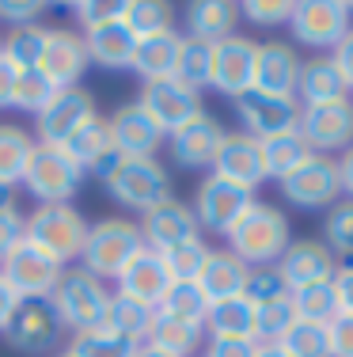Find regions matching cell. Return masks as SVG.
Returning a JSON list of instances; mask_svg holds the SVG:
<instances>
[{
  "label": "cell",
  "instance_id": "obj_33",
  "mask_svg": "<svg viewBox=\"0 0 353 357\" xmlns=\"http://www.w3.org/2000/svg\"><path fill=\"white\" fill-rule=\"evenodd\" d=\"M35 152V137L23 126H8L0 122V183L4 186H19L27 160Z\"/></svg>",
  "mask_w": 353,
  "mask_h": 357
},
{
  "label": "cell",
  "instance_id": "obj_8",
  "mask_svg": "<svg viewBox=\"0 0 353 357\" xmlns=\"http://www.w3.org/2000/svg\"><path fill=\"white\" fill-rule=\"evenodd\" d=\"M297 133L315 156H334L353 144V99L338 103H319V107H300V126Z\"/></svg>",
  "mask_w": 353,
  "mask_h": 357
},
{
  "label": "cell",
  "instance_id": "obj_22",
  "mask_svg": "<svg viewBox=\"0 0 353 357\" xmlns=\"http://www.w3.org/2000/svg\"><path fill=\"white\" fill-rule=\"evenodd\" d=\"M88 69V50H84V35L69 27H49L46 54L38 61V73L54 84L57 91L65 88H80V76Z\"/></svg>",
  "mask_w": 353,
  "mask_h": 357
},
{
  "label": "cell",
  "instance_id": "obj_16",
  "mask_svg": "<svg viewBox=\"0 0 353 357\" xmlns=\"http://www.w3.org/2000/svg\"><path fill=\"white\" fill-rule=\"evenodd\" d=\"M107 133H111V149L125 160H148L159 152L167 133L159 130L152 118L145 114L141 103H125L107 118Z\"/></svg>",
  "mask_w": 353,
  "mask_h": 357
},
{
  "label": "cell",
  "instance_id": "obj_28",
  "mask_svg": "<svg viewBox=\"0 0 353 357\" xmlns=\"http://www.w3.org/2000/svg\"><path fill=\"white\" fill-rule=\"evenodd\" d=\"M235 20H240V4L232 0H194L187 4V38L217 46L235 35Z\"/></svg>",
  "mask_w": 353,
  "mask_h": 357
},
{
  "label": "cell",
  "instance_id": "obj_57",
  "mask_svg": "<svg viewBox=\"0 0 353 357\" xmlns=\"http://www.w3.org/2000/svg\"><path fill=\"white\" fill-rule=\"evenodd\" d=\"M19 296H15V289L8 285V278L0 274V335H4V327L12 323V316H15V308H19Z\"/></svg>",
  "mask_w": 353,
  "mask_h": 357
},
{
  "label": "cell",
  "instance_id": "obj_14",
  "mask_svg": "<svg viewBox=\"0 0 353 357\" xmlns=\"http://www.w3.org/2000/svg\"><path fill=\"white\" fill-rule=\"evenodd\" d=\"M255 61H258V42L247 35H232L213 46V73H209V84H213L221 96L240 99L247 91H255Z\"/></svg>",
  "mask_w": 353,
  "mask_h": 357
},
{
  "label": "cell",
  "instance_id": "obj_9",
  "mask_svg": "<svg viewBox=\"0 0 353 357\" xmlns=\"http://www.w3.org/2000/svg\"><path fill=\"white\" fill-rule=\"evenodd\" d=\"M281 194L297 209H331L342 202V183H338V160L334 156H308L292 175L281 178Z\"/></svg>",
  "mask_w": 353,
  "mask_h": 357
},
{
  "label": "cell",
  "instance_id": "obj_52",
  "mask_svg": "<svg viewBox=\"0 0 353 357\" xmlns=\"http://www.w3.org/2000/svg\"><path fill=\"white\" fill-rule=\"evenodd\" d=\"M327 335H331V357H353V316L338 312L327 323Z\"/></svg>",
  "mask_w": 353,
  "mask_h": 357
},
{
  "label": "cell",
  "instance_id": "obj_2",
  "mask_svg": "<svg viewBox=\"0 0 353 357\" xmlns=\"http://www.w3.org/2000/svg\"><path fill=\"white\" fill-rule=\"evenodd\" d=\"M141 251H145L141 228L125 217H107V220H99V225L88 228L80 262H84L88 274L99 278V282H118L122 270L130 266Z\"/></svg>",
  "mask_w": 353,
  "mask_h": 357
},
{
  "label": "cell",
  "instance_id": "obj_48",
  "mask_svg": "<svg viewBox=\"0 0 353 357\" xmlns=\"http://www.w3.org/2000/svg\"><path fill=\"white\" fill-rule=\"evenodd\" d=\"M122 8H125V0H77L72 15H77V23L84 31H91V27L111 23V20H122Z\"/></svg>",
  "mask_w": 353,
  "mask_h": 357
},
{
  "label": "cell",
  "instance_id": "obj_35",
  "mask_svg": "<svg viewBox=\"0 0 353 357\" xmlns=\"http://www.w3.org/2000/svg\"><path fill=\"white\" fill-rule=\"evenodd\" d=\"M61 149L69 152V156H72V164H77L84 175H88V172H95V164L107 156V152H111V133H107V122L95 114L88 126H80V130L72 133V137L65 141Z\"/></svg>",
  "mask_w": 353,
  "mask_h": 357
},
{
  "label": "cell",
  "instance_id": "obj_37",
  "mask_svg": "<svg viewBox=\"0 0 353 357\" xmlns=\"http://www.w3.org/2000/svg\"><path fill=\"white\" fill-rule=\"evenodd\" d=\"M262 156H266V175L281 183L285 175H292L308 156H312V149L304 144V137H300V133H285V137L262 141Z\"/></svg>",
  "mask_w": 353,
  "mask_h": 357
},
{
  "label": "cell",
  "instance_id": "obj_7",
  "mask_svg": "<svg viewBox=\"0 0 353 357\" xmlns=\"http://www.w3.org/2000/svg\"><path fill=\"white\" fill-rule=\"evenodd\" d=\"M0 274L8 278V285L15 289L19 301H49L65 274V266L57 259H49L42 248H35L31 240H23L19 248L0 262Z\"/></svg>",
  "mask_w": 353,
  "mask_h": 357
},
{
  "label": "cell",
  "instance_id": "obj_41",
  "mask_svg": "<svg viewBox=\"0 0 353 357\" xmlns=\"http://www.w3.org/2000/svg\"><path fill=\"white\" fill-rule=\"evenodd\" d=\"M209 73H213V46H209V42H198V38H187V35H182L179 65H175V80H182L187 88L201 91V88L209 84Z\"/></svg>",
  "mask_w": 353,
  "mask_h": 357
},
{
  "label": "cell",
  "instance_id": "obj_51",
  "mask_svg": "<svg viewBox=\"0 0 353 357\" xmlns=\"http://www.w3.org/2000/svg\"><path fill=\"white\" fill-rule=\"evenodd\" d=\"M38 15H42L38 0H0V23H12V31L38 23Z\"/></svg>",
  "mask_w": 353,
  "mask_h": 357
},
{
  "label": "cell",
  "instance_id": "obj_43",
  "mask_svg": "<svg viewBox=\"0 0 353 357\" xmlns=\"http://www.w3.org/2000/svg\"><path fill=\"white\" fill-rule=\"evenodd\" d=\"M69 354H77V357H133L137 354V342H130V338L114 335L107 327H95V331L72 335Z\"/></svg>",
  "mask_w": 353,
  "mask_h": 357
},
{
  "label": "cell",
  "instance_id": "obj_24",
  "mask_svg": "<svg viewBox=\"0 0 353 357\" xmlns=\"http://www.w3.org/2000/svg\"><path fill=\"white\" fill-rule=\"evenodd\" d=\"M171 274H167L164 259H159V251L145 248L137 255V259L130 262V266L122 270V278H118V293L133 296V301L148 304V308H159L167 296V289H171Z\"/></svg>",
  "mask_w": 353,
  "mask_h": 357
},
{
  "label": "cell",
  "instance_id": "obj_23",
  "mask_svg": "<svg viewBox=\"0 0 353 357\" xmlns=\"http://www.w3.org/2000/svg\"><path fill=\"white\" fill-rule=\"evenodd\" d=\"M137 228H141L145 248H152V251L175 248V243H182V240L201 236L194 209H190L187 202H179V198H167V202H159L156 209H148V213L141 217Z\"/></svg>",
  "mask_w": 353,
  "mask_h": 357
},
{
  "label": "cell",
  "instance_id": "obj_58",
  "mask_svg": "<svg viewBox=\"0 0 353 357\" xmlns=\"http://www.w3.org/2000/svg\"><path fill=\"white\" fill-rule=\"evenodd\" d=\"M338 183H342V194L353 198V144L338 156Z\"/></svg>",
  "mask_w": 353,
  "mask_h": 357
},
{
  "label": "cell",
  "instance_id": "obj_49",
  "mask_svg": "<svg viewBox=\"0 0 353 357\" xmlns=\"http://www.w3.org/2000/svg\"><path fill=\"white\" fill-rule=\"evenodd\" d=\"M281 293H289V289L281 285V278H277V270L274 266H255L251 270V282H247V301L251 304H266V301H274V296H281Z\"/></svg>",
  "mask_w": 353,
  "mask_h": 357
},
{
  "label": "cell",
  "instance_id": "obj_12",
  "mask_svg": "<svg viewBox=\"0 0 353 357\" xmlns=\"http://www.w3.org/2000/svg\"><path fill=\"white\" fill-rule=\"evenodd\" d=\"M255 202V194L243 190V186L228 183V178L221 175H209L201 178L198 186V198H194V217H198V228H205V232H217V236H228L232 225L243 217V209Z\"/></svg>",
  "mask_w": 353,
  "mask_h": 357
},
{
  "label": "cell",
  "instance_id": "obj_11",
  "mask_svg": "<svg viewBox=\"0 0 353 357\" xmlns=\"http://www.w3.org/2000/svg\"><path fill=\"white\" fill-rule=\"evenodd\" d=\"M61 319H57L54 304L49 301H23L15 308L12 323L4 327V342L12 346L15 354H27V357H38V354H49L57 342H61Z\"/></svg>",
  "mask_w": 353,
  "mask_h": 357
},
{
  "label": "cell",
  "instance_id": "obj_17",
  "mask_svg": "<svg viewBox=\"0 0 353 357\" xmlns=\"http://www.w3.org/2000/svg\"><path fill=\"white\" fill-rule=\"evenodd\" d=\"M141 107H145V114L152 118L164 133L179 130L182 122H190L194 114H201V96L194 88H187L182 80H175V76H167V80H148L145 88H141Z\"/></svg>",
  "mask_w": 353,
  "mask_h": 357
},
{
  "label": "cell",
  "instance_id": "obj_26",
  "mask_svg": "<svg viewBox=\"0 0 353 357\" xmlns=\"http://www.w3.org/2000/svg\"><path fill=\"white\" fill-rule=\"evenodd\" d=\"M84 50H88V61L103 65V69H130L133 50H137V35L122 20H111L103 27L84 31Z\"/></svg>",
  "mask_w": 353,
  "mask_h": 357
},
{
  "label": "cell",
  "instance_id": "obj_30",
  "mask_svg": "<svg viewBox=\"0 0 353 357\" xmlns=\"http://www.w3.org/2000/svg\"><path fill=\"white\" fill-rule=\"evenodd\" d=\"M145 346L164 350V354H171V357H190L201 346V327H194V323H182V319H175V316H167V312L156 308Z\"/></svg>",
  "mask_w": 353,
  "mask_h": 357
},
{
  "label": "cell",
  "instance_id": "obj_38",
  "mask_svg": "<svg viewBox=\"0 0 353 357\" xmlns=\"http://www.w3.org/2000/svg\"><path fill=\"white\" fill-rule=\"evenodd\" d=\"M289 357H331V335L327 323H312V319H297L281 338H277Z\"/></svg>",
  "mask_w": 353,
  "mask_h": 357
},
{
  "label": "cell",
  "instance_id": "obj_18",
  "mask_svg": "<svg viewBox=\"0 0 353 357\" xmlns=\"http://www.w3.org/2000/svg\"><path fill=\"white\" fill-rule=\"evenodd\" d=\"M91 118H95V99H91V91H84V88L57 91L54 103L35 118L38 144H57V149H61V144L69 141L80 126H88Z\"/></svg>",
  "mask_w": 353,
  "mask_h": 357
},
{
  "label": "cell",
  "instance_id": "obj_39",
  "mask_svg": "<svg viewBox=\"0 0 353 357\" xmlns=\"http://www.w3.org/2000/svg\"><path fill=\"white\" fill-rule=\"evenodd\" d=\"M159 312H167V316H175V319H182V323H194V327H205L209 296L201 293L198 282H175L171 289H167Z\"/></svg>",
  "mask_w": 353,
  "mask_h": 357
},
{
  "label": "cell",
  "instance_id": "obj_15",
  "mask_svg": "<svg viewBox=\"0 0 353 357\" xmlns=\"http://www.w3.org/2000/svg\"><path fill=\"white\" fill-rule=\"evenodd\" d=\"M235 114L243 122V133H251L255 141H274L285 133H297L300 126V103L297 99H274V96H247L235 99Z\"/></svg>",
  "mask_w": 353,
  "mask_h": 357
},
{
  "label": "cell",
  "instance_id": "obj_50",
  "mask_svg": "<svg viewBox=\"0 0 353 357\" xmlns=\"http://www.w3.org/2000/svg\"><path fill=\"white\" fill-rule=\"evenodd\" d=\"M27 240V217L19 209H0V262Z\"/></svg>",
  "mask_w": 353,
  "mask_h": 357
},
{
  "label": "cell",
  "instance_id": "obj_62",
  "mask_svg": "<svg viewBox=\"0 0 353 357\" xmlns=\"http://www.w3.org/2000/svg\"><path fill=\"white\" fill-rule=\"evenodd\" d=\"M57 357H77V354H69V350H65V354H57Z\"/></svg>",
  "mask_w": 353,
  "mask_h": 357
},
{
  "label": "cell",
  "instance_id": "obj_40",
  "mask_svg": "<svg viewBox=\"0 0 353 357\" xmlns=\"http://www.w3.org/2000/svg\"><path fill=\"white\" fill-rule=\"evenodd\" d=\"M122 23L137 38L159 35V31H171V4H167V0H125Z\"/></svg>",
  "mask_w": 353,
  "mask_h": 357
},
{
  "label": "cell",
  "instance_id": "obj_59",
  "mask_svg": "<svg viewBox=\"0 0 353 357\" xmlns=\"http://www.w3.org/2000/svg\"><path fill=\"white\" fill-rule=\"evenodd\" d=\"M255 357H289V354H285V350H281V346H277V342H258Z\"/></svg>",
  "mask_w": 353,
  "mask_h": 357
},
{
  "label": "cell",
  "instance_id": "obj_36",
  "mask_svg": "<svg viewBox=\"0 0 353 357\" xmlns=\"http://www.w3.org/2000/svg\"><path fill=\"white\" fill-rule=\"evenodd\" d=\"M209 251L213 248H209L201 236H194V240H182V243H175V248H164L159 259H164L171 282H198L205 262H209Z\"/></svg>",
  "mask_w": 353,
  "mask_h": 357
},
{
  "label": "cell",
  "instance_id": "obj_27",
  "mask_svg": "<svg viewBox=\"0 0 353 357\" xmlns=\"http://www.w3.org/2000/svg\"><path fill=\"white\" fill-rule=\"evenodd\" d=\"M350 99V84L338 73L334 57H312L300 69V84H297V103L304 107H319V103H338Z\"/></svg>",
  "mask_w": 353,
  "mask_h": 357
},
{
  "label": "cell",
  "instance_id": "obj_31",
  "mask_svg": "<svg viewBox=\"0 0 353 357\" xmlns=\"http://www.w3.org/2000/svg\"><path fill=\"white\" fill-rule=\"evenodd\" d=\"M205 327L213 338H255V304L247 296H232V301L209 304Z\"/></svg>",
  "mask_w": 353,
  "mask_h": 357
},
{
  "label": "cell",
  "instance_id": "obj_3",
  "mask_svg": "<svg viewBox=\"0 0 353 357\" xmlns=\"http://www.w3.org/2000/svg\"><path fill=\"white\" fill-rule=\"evenodd\" d=\"M103 186L122 209H133V213H141V217H145L148 209H156L159 202L175 198L171 194V172H167L156 156H148V160H125L122 156V164L103 178Z\"/></svg>",
  "mask_w": 353,
  "mask_h": 357
},
{
  "label": "cell",
  "instance_id": "obj_46",
  "mask_svg": "<svg viewBox=\"0 0 353 357\" xmlns=\"http://www.w3.org/2000/svg\"><path fill=\"white\" fill-rule=\"evenodd\" d=\"M292 304H297V319L331 323L338 316V296H334L331 282H319V285H308L300 293H292Z\"/></svg>",
  "mask_w": 353,
  "mask_h": 357
},
{
  "label": "cell",
  "instance_id": "obj_20",
  "mask_svg": "<svg viewBox=\"0 0 353 357\" xmlns=\"http://www.w3.org/2000/svg\"><path fill=\"white\" fill-rule=\"evenodd\" d=\"M300 69H304V61H300L292 42H258L255 91L274 99H297Z\"/></svg>",
  "mask_w": 353,
  "mask_h": 357
},
{
  "label": "cell",
  "instance_id": "obj_42",
  "mask_svg": "<svg viewBox=\"0 0 353 357\" xmlns=\"http://www.w3.org/2000/svg\"><path fill=\"white\" fill-rule=\"evenodd\" d=\"M297 323V304L292 293H281L266 304H255V338L258 342H277L285 331Z\"/></svg>",
  "mask_w": 353,
  "mask_h": 357
},
{
  "label": "cell",
  "instance_id": "obj_6",
  "mask_svg": "<svg viewBox=\"0 0 353 357\" xmlns=\"http://www.w3.org/2000/svg\"><path fill=\"white\" fill-rule=\"evenodd\" d=\"M84 172L72 164V156L57 144H38L27 160V172H23V186L27 194H35L38 206H61V202H72V194L80 190Z\"/></svg>",
  "mask_w": 353,
  "mask_h": 357
},
{
  "label": "cell",
  "instance_id": "obj_5",
  "mask_svg": "<svg viewBox=\"0 0 353 357\" xmlns=\"http://www.w3.org/2000/svg\"><path fill=\"white\" fill-rule=\"evenodd\" d=\"M88 228L91 225L84 220V213L72 202H61V206H35L27 217V240L65 266V262L80 259Z\"/></svg>",
  "mask_w": 353,
  "mask_h": 357
},
{
  "label": "cell",
  "instance_id": "obj_47",
  "mask_svg": "<svg viewBox=\"0 0 353 357\" xmlns=\"http://www.w3.org/2000/svg\"><path fill=\"white\" fill-rule=\"evenodd\" d=\"M292 8H297V0H243L240 15L255 27H281L292 20Z\"/></svg>",
  "mask_w": 353,
  "mask_h": 357
},
{
  "label": "cell",
  "instance_id": "obj_13",
  "mask_svg": "<svg viewBox=\"0 0 353 357\" xmlns=\"http://www.w3.org/2000/svg\"><path fill=\"white\" fill-rule=\"evenodd\" d=\"M277 278L289 293H300L308 285H319V282H331L334 270H338V259L334 251L327 248L323 240H289V248L281 251V259L274 262Z\"/></svg>",
  "mask_w": 353,
  "mask_h": 357
},
{
  "label": "cell",
  "instance_id": "obj_32",
  "mask_svg": "<svg viewBox=\"0 0 353 357\" xmlns=\"http://www.w3.org/2000/svg\"><path fill=\"white\" fill-rule=\"evenodd\" d=\"M152 316H156V308H148V304L133 301V296H125V293H111V304H107V323H103V327L141 346V342L148 338Z\"/></svg>",
  "mask_w": 353,
  "mask_h": 357
},
{
  "label": "cell",
  "instance_id": "obj_60",
  "mask_svg": "<svg viewBox=\"0 0 353 357\" xmlns=\"http://www.w3.org/2000/svg\"><path fill=\"white\" fill-rule=\"evenodd\" d=\"M0 209H15V186L0 183Z\"/></svg>",
  "mask_w": 353,
  "mask_h": 357
},
{
  "label": "cell",
  "instance_id": "obj_29",
  "mask_svg": "<svg viewBox=\"0 0 353 357\" xmlns=\"http://www.w3.org/2000/svg\"><path fill=\"white\" fill-rule=\"evenodd\" d=\"M179 46L182 35L179 31H159V35L137 38V50H133V73H141V80H167L175 76V65H179Z\"/></svg>",
  "mask_w": 353,
  "mask_h": 357
},
{
  "label": "cell",
  "instance_id": "obj_34",
  "mask_svg": "<svg viewBox=\"0 0 353 357\" xmlns=\"http://www.w3.org/2000/svg\"><path fill=\"white\" fill-rule=\"evenodd\" d=\"M46 42H49V27L31 23V27L8 31V35L0 38V54H4L19 73H27V69H38L42 54H46Z\"/></svg>",
  "mask_w": 353,
  "mask_h": 357
},
{
  "label": "cell",
  "instance_id": "obj_4",
  "mask_svg": "<svg viewBox=\"0 0 353 357\" xmlns=\"http://www.w3.org/2000/svg\"><path fill=\"white\" fill-rule=\"evenodd\" d=\"M49 304H54L61 327H69V331L80 335V331H95V327L107 323L111 293H107V285L99 282L95 274H88L84 266H72V270L61 274V282H57Z\"/></svg>",
  "mask_w": 353,
  "mask_h": 357
},
{
  "label": "cell",
  "instance_id": "obj_61",
  "mask_svg": "<svg viewBox=\"0 0 353 357\" xmlns=\"http://www.w3.org/2000/svg\"><path fill=\"white\" fill-rule=\"evenodd\" d=\"M133 357H171V354H164V350H152V346H145V342H141V346H137V354H133Z\"/></svg>",
  "mask_w": 353,
  "mask_h": 357
},
{
  "label": "cell",
  "instance_id": "obj_10",
  "mask_svg": "<svg viewBox=\"0 0 353 357\" xmlns=\"http://www.w3.org/2000/svg\"><path fill=\"white\" fill-rule=\"evenodd\" d=\"M350 12L353 4H342V0H300L292 8V42L312 50H327L338 46L342 35L350 31Z\"/></svg>",
  "mask_w": 353,
  "mask_h": 357
},
{
  "label": "cell",
  "instance_id": "obj_53",
  "mask_svg": "<svg viewBox=\"0 0 353 357\" xmlns=\"http://www.w3.org/2000/svg\"><path fill=\"white\" fill-rule=\"evenodd\" d=\"M255 338H209L205 357H255Z\"/></svg>",
  "mask_w": 353,
  "mask_h": 357
},
{
  "label": "cell",
  "instance_id": "obj_1",
  "mask_svg": "<svg viewBox=\"0 0 353 357\" xmlns=\"http://www.w3.org/2000/svg\"><path fill=\"white\" fill-rule=\"evenodd\" d=\"M289 248V217L270 202H251L243 209V217L232 225L228 232V251L235 259H243L251 270L255 266H274L281 259V251Z\"/></svg>",
  "mask_w": 353,
  "mask_h": 357
},
{
  "label": "cell",
  "instance_id": "obj_21",
  "mask_svg": "<svg viewBox=\"0 0 353 357\" xmlns=\"http://www.w3.org/2000/svg\"><path fill=\"white\" fill-rule=\"evenodd\" d=\"M224 141V126L217 122L213 114H194L190 122H182L179 130L167 133V149H171V160L179 167H213L217 160V149Z\"/></svg>",
  "mask_w": 353,
  "mask_h": 357
},
{
  "label": "cell",
  "instance_id": "obj_45",
  "mask_svg": "<svg viewBox=\"0 0 353 357\" xmlns=\"http://www.w3.org/2000/svg\"><path fill=\"white\" fill-rule=\"evenodd\" d=\"M54 96H57V88L46 80L38 69H27V73H19V80H15V96H12V107L15 110H23V114H42L49 103H54Z\"/></svg>",
  "mask_w": 353,
  "mask_h": 357
},
{
  "label": "cell",
  "instance_id": "obj_56",
  "mask_svg": "<svg viewBox=\"0 0 353 357\" xmlns=\"http://www.w3.org/2000/svg\"><path fill=\"white\" fill-rule=\"evenodd\" d=\"M15 80H19V69L0 54V110L12 107V96H15Z\"/></svg>",
  "mask_w": 353,
  "mask_h": 357
},
{
  "label": "cell",
  "instance_id": "obj_19",
  "mask_svg": "<svg viewBox=\"0 0 353 357\" xmlns=\"http://www.w3.org/2000/svg\"><path fill=\"white\" fill-rule=\"evenodd\" d=\"M213 175L228 178V183L243 186L255 194L266 183V156H262V141H255L251 133H224L221 149L213 160Z\"/></svg>",
  "mask_w": 353,
  "mask_h": 357
},
{
  "label": "cell",
  "instance_id": "obj_55",
  "mask_svg": "<svg viewBox=\"0 0 353 357\" xmlns=\"http://www.w3.org/2000/svg\"><path fill=\"white\" fill-rule=\"evenodd\" d=\"M331 57H334V65H338V73L346 76V84L353 88V27L346 31V35H342V42L334 46Z\"/></svg>",
  "mask_w": 353,
  "mask_h": 357
},
{
  "label": "cell",
  "instance_id": "obj_54",
  "mask_svg": "<svg viewBox=\"0 0 353 357\" xmlns=\"http://www.w3.org/2000/svg\"><path fill=\"white\" fill-rule=\"evenodd\" d=\"M331 285H334V296H338V312L353 316V262H338Z\"/></svg>",
  "mask_w": 353,
  "mask_h": 357
},
{
  "label": "cell",
  "instance_id": "obj_25",
  "mask_svg": "<svg viewBox=\"0 0 353 357\" xmlns=\"http://www.w3.org/2000/svg\"><path fill=\"white\" fill-rule=\"evenodd\" d=\"M247 282H251V266L243 259H235L228 248L209 251V262H205V270H201V278H198V285H201V293L209 296V304L243 296L247 293Z\"/></svg>",
  "mask_w": 353,
  "mask_h": 357
},
{
  "label": "cell",
  "instance_id": "obj_44",
  "mask_svg": "<svg viewBox=\"0 0 353 357\" xmlns=\"http://www.w3.org/2000/svg\"><path fill=\"white\" fill-rule=\"evenodd\" d=\"M323 243L334 251V259L353 262V198H342L327 209L323 220Z\"/></svg>",
  "mask_w": 353,
  "mask_h": 357
}]
</instances>
